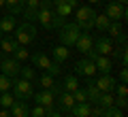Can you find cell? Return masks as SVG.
Wrapping results in <instances>:
<instances>
[{"instance_id":"cell-1","label":"cell","mask_w":128,"mask_h":117,"mask_svg":"<svg viewBox=\"0 0 128 117\" xmlns=\"http://www.w3.org/2000/svg\"><path fill=\"white\" fill-rule=\"evenodd\" d=\"M32 62H34L36 68H43V70H45L47 75H51V77H58L60 72H62V70H60V64L54 62V60H49L45 53H41V51L32 55Z\"/></svg>"},{"instance_id":"cell-2","label":"cell","mask_w":128,"mask_h":117,"mask_svg":"<svg viewBox=\"0 0 128 117\" xmlns=\"http://www.w3.org/2000/svg\"><path fill=\"white\" fill-rule=\"evenodd\" d=\"M79 34H81V28L77 26V23H64L62 28H60V41H62L64 47H68V45H75L79 38Z\"/></svg>"},{"instance_id":"cell-3","label":"cell","mask_w":128,"mask_h":117,"mask_svg":"<svg viewBox=\"0 0 128 117\" xmlns=\"http://www.w3.org/2000/svg\"><path fill=\"white\" fill-rule=\"evenodd\" d=\"M94 17H96V11L92 6H77V21L75 23L88 32L90 28H94Z\"/></svg>"},{"instance_id":"cell-4","label":"cell","mask_w":128,"mask_h":117,"mask_svg":"<svg viewBox=\"0 0 128 117\" xmlns=\"http://www.w3.org/2000/svg\"><path fill=\"white\" fill-rule=\"evenodd\" d=\"M34 36H36V28L32 26L30 21L22 23V26L15 28V41L19 43V45H28V43L34 41Z\"/></svg>"},{"instance_id":"cell-5","label":"cell","mask_w":128,"mask_h":117,"mask_svg":"<svg viewBox=\"0 0 128 117\" xmlns=\"http://www.w3.org/2000/svg\"><path fill=\"white\" fill-rule=\"evenodd\" d=\"M34 90H32V83L26 79H13V96L15 100H30Z\"/></svg>"},{"instance_id":"cell-6","label":"cell","mask_w":128,"mask_h":117,"mask_svg":"<svg viewBox=\"0 0 128 117\" xmlns=\"http://www.w3.org/2000/svg\"><path fill=\"white\" fill-rule=\"evenodd\" d=\"M94 51L100 53V55H107V58L118 55V51H115V47H113V41L107 38V36H100L98 41H94Z\"/></svg>"},{"instance_id":"cell-7","label":"cell","mask_w":128,"mask_h":117,"mask_svg":"<svg viewBox=\"0 0 128 117\" xmlns=\"http://www.w3.org/2000/svg\"><path fill=\"white\" fill-rule=\"evenodd\" d=\"M105 15L111 19V21H120V19H126V6L120 4V2H115V0H111L109 4H107V9H105Z\"/></svg>"},{"instance_id":"cell-8","label":"cell","mask_w":128,"mask_h":117,"mask_svg":"<svg viewBox=\"0 0 128 117\" xmlns=\"http://www.w3.org/2000/svg\"><path fill=\"white\" fill-rule=\"evenodd\" d=\"M19 68H22V64L17 62L15 58H6V60H0V70H2V75L11 77V79H15V77L19 75Z\"/></svg>"},{"instance_id":"cell-9","label":"cell","mask_w":128,"mask_h":117,"mask_svg":"<svg viewBox=\"0 0 128 117\" xmlns=\"http://www.w3.org/2000/svg\"><path fill=\"white\" fill-rule=\"evenodd\" d=\"M54 17H56V13L51 11V6L38 9V13H36V21L41 23L43 28H47V30H51V28H54Z\"/></svg>"},{"instance_id":"cell-10","label":"cell","mask_w":128,"mask_h":117,"mask_svg":"<svg viewBox=\"0 0 128 117\" xmlns=\"http://www.w3.org/2000/svg\"><path fill=\"white\" fill-rule=\"evenodd\" d=\"M94 85L98 87L100 92H107V94H113L115 92V79L111 75H102V77H98V79H94Z\"/></svg>"},{"instance_id":"cell-11","label":"cell","mask_w":128,"mask_h":117,"mask_svg":"<svg viewBox=\"0 0 128 117\" xmlns=\"http://www.w3.org/2000/svg\"><path fill=\"white\" fill-rule=\"evenodd\" d=\"M32 96H34V100H36V104H41V107H45L47 111H49V109H54L56 96H54V92H51V90H43V92H38V94H32Z\"/></svg>"},{"instance_id":"cell-12","label":"cell","mask_w":128,"mask_h":117,"mask_svg":"<svg viewBox=\"0 0 128 117\" xmlns=\"http://www.w3.org/2000/svg\"><path fill=\"white\" fill-rule=\"evenodd\" d=\"M75 70L79 72V75H83V77H94L96 72V66H94V62H92L90 58H86V60H79L77 62V66H75Z\"/></svg>"},{"instance_id":"cell-13","label":"cell","mask_w":128,"mask_h":117,"mask_svg":"<svg viewBox=\"0 0 128 117\" xmlns=\"http://www.w3.org/2000/svg\"><path fill=\"white\" fill-rule=\"evenodd\" d=\"M75 47H77L81 53H88V51L94 47V38H92V34H88V32L79 34V38H77V43H75Z\"/></svg>"},{"instance_id":"cell-14","label":"cell","mask_w":128,"mask_h":117,"mask_svg":"<svg viewBox=\"0 0 128 117\" xmlns=\"http://www.w3.org/2000/svg\"><path fill=\"white\" fill-rule=\"evenodd\" d=\"M9 111L13 113V117H30V107H28L24 100H15L9 107Z\"/></svg>"},{"instance_id":"cell-15","label":"cell","mask_w":128,"mask_h":117,"mask_svg":"<svg viewBox=\"0 0 128 117\" xmlns=\"http://www.w3.org/2000/svg\"><path fill=\"white\" fill-rule=\"evenodd\" d=\"M17 47H19V43L15 41L13 36H2V38H0V51H2V53H13Z\"/></svg>"},{"instance_id":"cell-16","label":"cell","mask_w":128,"mask_h":117,"mask_svg":"<svg viewBox=\"0 0 128 117\" xmlns=\"http://www.w3.org/2000/svg\"><path fill=\"white\" fill-rule=\"evenodd\" d=\"M70 113H73L75 117H90L92 107H90V102H75L73 109H70Z\"/></svg>"},{"instance_id":"cell-17","label":"cell","mask_w":128,"mask_h":117,"mask_svg":"<svg viewBox=\"0 0 128 117\" xmlns=\"http://www.w3.org/2000/svg\"><path fill=\"white\" fill-rule=\"evenodd\" d=\"M86 96H88V102H96L98 96H100V90L94 85V79L88 77V85H86Z\"/></svg>"},{"instance_id":"cell-18","label":"cell","mask_w":128,"mask_h":117,"mask_svg":"<svg viewBox=\"0 0 128 117\" xmlns=\"http://www.w3.org/2000/svg\"><path fill=\"white\" fill-rule=\"evenodd\" d=\"M15 28H17V26H15V17H13V15L0 17V30H2V34H11Z\"/></svg>"},{"instance_id":"cell-19","label":"cell","mask_w":128,"mask_h":117,"mask_svg":"<svg viewBox=\"0 0 128 117\" xmlns=\"http://www.w3.org/2000/svg\"><path fill=\"white\" fill-rule=\"evenodd\" d=\"M51 55H54V62H58V64L66 62V60H68V47H64V45L54 47V49H51Z\"/></svg>"},{"instance_id":"cell-20","label":"cell","mask_w":128,"mask_h":117,"mask_svg":"<svg viewBox=\"0 0 128 117\" xmlns=\"http://www.w3.org/2000/svg\"><path fill=\"white\" fill-rule=\"evenodd\" d=\"M6 15H17L24 11V0H4Z\"/></svg>"},{"instance_id":"cell-21","label":"cell","mask_w":128,"mask_h":117,"mask_svg":"<svg viewBox=\"0 0 128 117\" xmlns=\"http://www.w3.org/2000/svg\"><path fill=\"white\" fill-rule=\"evenodd\" d=\"M58 102H60V107H64V109H73V104H75V98H73V94H70V92H60L58 94Z\"/></svg>"},{"instance_id":"cell-22","label":"cell","mask_w":128,"mask_h":117,"mask_svg":"<svg viewBox=\"0 0 128 117\" xmlns=\"http://www.w3.org/2000/svg\"><path fill=\"white\" fill-rule=\"evenodd\" d=\"M107 32H109L113 38H120L122 43H126V36L122 34V26H120L118 21H111V23H109V28H107Z\"/></svg>"},{"instance_id":"cell-23","label":"cell","mask_w":128,"mask_h":117,"mask_svg":"<svg viewBox=\"0 0 128 117\" xmlns=\"http://www.w3.org/2000/svg\"><path fill=\"white\" fill-rule=\"evenodd\" d=\"M109 23H111V19L107 17V15H98V13H96V17H94V28H98V32H107Z\"/></svg>"},{"instance_id":"cell-24","label":"cell","mask_w":128,"mask_h":117,"mask_svg":"<svg viewBox=\"0 0 128 117\" xmlns=\"http://www.w3.org/2000/svg\"><path fill=\"white\" fill-rule=\"evenodd\" d=\"M113 94H107V92H100V96H98V100H96V104L100 109H107V107H113Z\"/></svg>"},{"instance_id":"cell-25","label":"cell","mask_w":128,"mask_h":117,"mask_svg":"<svg viewBox=\"0 0 128 117\" xmlns=\"http://www.w3.org/2000/svg\"><path fill=\"white\" fill-rule=\"evenodd\" d=\"M64 92H70V94H73L75 90H77L79 87V81H77V77H73V75H66L64 77Z\"/></svg>"},{"instance_id":"cell-26","label":"cell","mask_w":128,"mask_h":117,"mask_svg":"<svg viewBox=\"0 0 128 117\" xmlns=\"http://www.w3.org/2000/svg\"><path fill=\"white\" fill-rule=\"evenodd\" d=\"M13 58L17 60V62H24V60H28V58H30V51H28L24 45H19L17 49L13 51Z\"/></svg>"},{"instance_id":"cell-27","label":"cell","mask_w":128,"mask_h":117,"mask_svg":"<svg viewBox=\"0 0 128 117\" xmlns=\"http://www.w3.org/2000/svg\"><path fill=\"white\" fill-rule=\"evenodd\" d=\"M13 102H15V96L11 94V92H2V94H0V104H2L4 109H9Z\"/></svg>"},{"instance_id":"cell-28","label":"cell","mask_w":128,"mask_h":117,"mask_svg":"<svg viewBox=\"0 0 128 117\" xmlns=\"http://www.w3.org/2000/svg\"><path fill=\"white\" fill-rule=\"evenodd\" d=\"M11 87H13V79L6 77V75H0V94L2 92H9Z\"/></svg>"},{"instance_id":"cell-29","label":"cell","mask_w":128,"mask_h":117,"mask_svg":"<svg viewBox=\"0 0 128 117\" xmlns=\"http://www.w3.org/2000/svg\"><path fill=\"white\" fill-rule=\"evenodd\" d=\"M19 75H22V79H26V81H34V79H36V72H34V68H19Z\"/></svg>"},{"instance_id":"cell-30","label":"cell","mask_w":128,"mask_h":117,"mask_svg":"<svg viewBox=\"0 0 128 117\" xmlns=\"http://www.w3.org/2000/svg\"><path fill=\"white\" fill-rule=\"evenodd\" d=\"M100 117H124L122 115V109H118V107H107V109H102V115Z\"/></svg>"},{"instance_id":"cell-31","label":"cell","mask_w":128,"mask_h":117,"mask_svg":"<svg viewBox=\"0 0 128 117\" xmlns=\"http://www.w3.org/2000/svg\"><path fill=\"white\" fill-rule=\"evenodd\" d=\"M38 81H41V85H43V90H51V87L56 85V81H54V77L51 75H41V79H38Z\"/></svg>"},{"instance_id":"cell-32","label":"cell","mask_w":128,"mask_h":117,"mask_svg":"<svg viewBox=\"0 0 128 117\" xmlns=\"http://www.w3.org/2000/svg\"><path fill=\"white\" fill-rule=\"evenodd\" d=\"M24 13V17H26V21H36V13H38V9H24L22 11Z\"/></svg>"},{"instance_id":"cell-33","label":"cell","mask_w":128,"mask_h":117,"mask_svg":"<svg viewBox=\"0 0 128 117\" xmlns=\"http://www.w3.org/2000/svg\"><path fill=\"white\" fill-rule=\"evenodd\" d=\"M73 98H75V102H88L86 90H81V87H77V90L73 92Z\"/></svg>"},{"instance_id":"cell-34","label":"cell","mask_w":128,"mask_h":117,"mask_svg":"<svg viewBox=\"0 0 128 117\" xmlns=\"http://www.w3.org/2000/svg\"><path fill=\"white\" fill-rule=\"evenodd\" d=\"M30 115H32V117H45V115H47V109L41 107V104H36V107L30 111Z\"/></svg>"},{"instance_id":"cell-35","label":"cell","mask_w":128,"mask_h":117,"mask_svg":"<svg viewBox=\"0 0 128 117\" xmlns=\"http://www.w3.org/2000/svg\"><path fill=\"white\" fill-rule=\"evenodd\" d=\"M113 107H118V109H126V107H128V100H126V96H118V98L113 100Z\"/></svg>"},{"instance_id":"cell-36","label":"cell","mask_w":128,"mask_h":117,"mask_svg":"<svg viewBox=\"0 0 128 117\" xmlns=\"http://www.w3.org/2000/svg\"><path fill=\"white\" fill-rule=\"evenodd\" d=\"M24 9H41V0H24Z\"/></svg>"},{"instance_id":"cell-37","label":"cell","mask_w":128,"mask_h":117,"mask_svg":"<svg viewBox=\"0 0 128 117\" xmlns=\"http://www.w3.org/2000/svg\"><path fill=\"white\" fill-rule=\"evenodd\" d=\"M115 90H118V96H126V94H128L126 83H122V85H115Z\"/></svg>"},{"instance_id":"cell-38","label":"cell","mask_w":128,"mask_h":117,"mask_svg":"<svg viewBox=\"0 0 128 117\" xmlns=\"http://www.w3.org/2000/svg\"><path fill=\"white\" fill-rule=\"evenodd\" d=\"M120 79H122V83L128 81V70H126V68H122V72H120Z\"/></svg>"},{"instance_id":"cell-39","label":"cell","mask_w":128,"mask_h":117,"mask_svg":"<svg viewBox=\"0 0 128 117\" xmlns=\"http://www.w3.org/2000/svg\"><path fill=\"white\" fill-rule=\"evenodd\" d=\"M45 117H62V115H60L58 111H54V109H49V111H47V115H45Z\"/></svg>"},{"instance_id":"cell-40","label":"cell","mask_w":128,"mask_h":117,"mask_svg":"<svg viewBox=\"0 0 128 117\" xmlns=\"http://www.w3.org/2000/svg\"><path fill=\"white\" fill-rule=\"evenodd\" d=\"M122 64H124V66H126V64H128V53H126V49L122 51Z\"/></svg>"},{"instance_id":"cell-41","label":"cell","mask_w":128,"mask_h":117,"mask_svg":"<svg viewBox=\"0 0 128 117\" xmlns=\"http://www.w3.org/2000/svg\"><path fill=\"white\" fill-rule=\"evenodd\" d=\"M0 117H11V111L9 109H2V111H0Z\"/></svg>"},{"instance_id":"cell-42","label":"cell","mask_w":128,"mask_h":117,"mask_svg":"<svg viewBox=\"0 0 128 117\" xmlns=\"http://www.w3.org/2000/svg\"><path fill=\"white\" fill-rule=\"evenodd\" d=\"M118 2H120V4H126V2H128V0H118Z\"/></svg>"},{"instance_id":"cell-43","label":"cell","mask_w":128,"mask_h":117,"mask_svg":"<svg viewBox=\"0 0 128 117\" xmlns=\"http://www.w3.org/2000/svg\"><path fill=\"white\" fill-rule=\"evenodd\" d=\"M2 6H4V0H0V9H2Z\"/></svg>"},{"instance_id":"cell-44","label":"cell","mask_w":128,"mask_h":117,"mask_svg":"<svg viewBox=\"0 0 128 117\" xmlns=\"http://www.w3.org/2000/svg\"><path fill=\"white\" fill-rule=\"evenodd\" d=\"M90 2H92V4H96V2H100V0H90Z\"/></svg>"},{"instance_id":"cell-45","label":"cell","mask_w":128,"mask_h":117,"mask_svg":"<svg viewBox=\"0 0 128 117\" xmlns=\"http://www.w3.org/2000/svg\"><path fill=\"white\" fill-rule=\"evenodd\" d=\"M2 36H4V34H2V30H0V38H2Z\"/></svg>"},{"instance_id":"cell-46","label":"cell","mask_w":128,"mask_h":117,"mask_svg":"<svg viewBox=\"0 0 128 117\" xmlns=\"http://www.w3.org/2000/svg\"><path fill=\"white\" fill-rule=\"evenodd\" d=\"M41 2H51V0H41Z\"/></svg>"},{"instance_id":"cell-47","label":"cell","mask_w":128,"mask_h":117,"mask_svg":"<svg viewBox=\"0 0 128 117\" xmlns=\"http://www.w3.org/2000/svg\"><path fill=\"white\" fill-rule=\"evenodd\" d=\"M68 117H75V115H68Z\"/></svg>"},{"instance_id":"cell-48","label":"cell","mask_w":128,"mask_h":117,"mask_svg":"<svg viewBox=\"0 0 128 117\" xmlns=\"http://www.w3.org/2000/svg\"><path fill=\"white\" fill-rule=\"evenodd\" d=\"M0 53H2V51H0Z\"/></svg>"}]
</instances>
